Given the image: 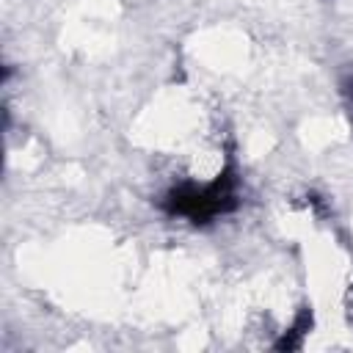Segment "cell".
<instances>
[{"mask_svg":"<svg viewBox=\"0 0 353 353\" xmlns=\"http://www.w3.org/2000/svg\"><path fill=\"white\" fill-rule=\"evenodd\" d=\"M237 185H240L237 168L229 160L221 168V174L215 179H210V182H201V185L179 182V185H174L160 199V207L171 218H188L190 223L201 226V223H210V221L237 210V204H240Z\"/></svg>","mask_w":353,"mask_h":353,"instance_id":"cell-1","label":"cell"},{"mask_svg":"<svg viewBox=\"0 0 353 353\" xmlns=\"http://www.w3.org/2000/svg\"><path fill=\"white\" fill-rule=\"evenodd\" d=\"M309 328H312V306H303L298 312V317L292 320V325L273 342V347L276 350H298L303 345V336L309 334Z\"/></svg>","mask_w":353,"mask_h":353,"instance_id":"cell-2","label":"cell"},{"mask_svg":"<svg viewBox=\"0 0 353 353\" xmlns=\"http://www.w3.org/2000/svg\"><path fill=\"white\" fill-rule=\"evenodd\" d=\"M339 94H342L345 108H347V116H350V121H353V72L342 74V80H339Z\"/></svg>","mask_w":353,"mask_h":353,"instance_id":"cell-3","label":"cell"},{"mask_svg":"<svg viewBox=\"0 0 353 353\" xmlns=\"http://www.w3.org/2000/svg\"><path fill=\"white\" fill-rule=\"evenodd\" d=\"M350 320H353V287H350Z\"/></svg>","mask_w":353,"mask_h":353,"instance_id":"cell-4","label":"cell"}]
</instances>
